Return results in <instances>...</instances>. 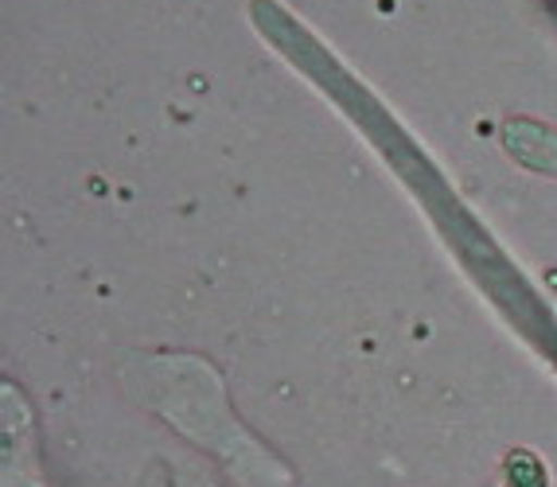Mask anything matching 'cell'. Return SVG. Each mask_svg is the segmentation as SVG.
Listing matches in <instances>:
<instances>
[{
    "mask_svg": "<svg viewBox=\"0 0 557 487\" xmlns=\"http://www.w3.org/2000/svg\"><path fill=\"white\" fill-rule=\"evenodd\" d=\"M507 476H511L515 487H546V469H542L539 457H530V452H511Z\"/></svg>",
    "mask_w": 557,
    "mask_h": 487,
    "instance_id": "cell-1",
    "label": "cell"
}]
</instances>
